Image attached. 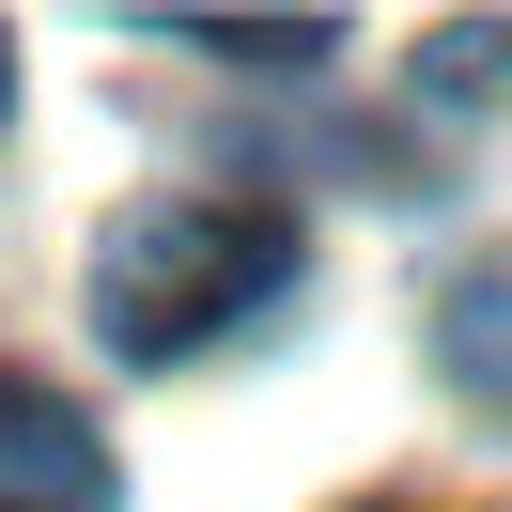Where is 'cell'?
I'll list each match as a JSON object with an SVG mask.
<instances>
[{
  "mask_svg": "<svg viewBox=\"0 0 512 512\" xmlns=\"http://www.w3.org/2000/svg\"><path fill=\"white\" fill-rule=\"evenodd\" d=\"M0 512H109V450L63 404H0Z\"/></svg>",
  "mask_w": 512,
  "mask_h": 512,
  "instance_id": "7a4b0ae2",
  "label": "cell"
},
{
  "mask_svg": "<svg viewBox=\"0 0 512 512\" xmlns=\"http://www.w3.org/2000/svg\"><path fill=\"white\" fill-rule=\"evenodd\" d=\"M373 512H404V497H373Z\"/></svg>",
  "mask_w": 512,
  "mask_h": 512,
  "instance_id": "8992f818",
  "label": "cell"
},
{
  "mask_svg": "<svg viewBox=\"0 0 512 512\" xmlns=\"http://www.w3.org/2000/svg\"><path fill=\"white\" fill-rule=\"evenodd\" d=\"M0 109H16V47H0Z\"/></svg>",
  "mask_w": 512,
  "mask_h": 512,
  "instance_id": "5b68a950",
  "label": "cell"
},
{
  "mask_svg": "<svg viewBox=\"0 0 512 512\" xmlns=\"http://www.w3.org/2000/svg\"><path fill=\"white\" fill-rule=\"evenodd\" d=\"M435 373L466 388L481 419H512V264H466L435 295Z\"/></svg>",
  "mask_w": 512,
  "mask_h": 512,
  "instance_id": "3957f363",
  "label": "cell"
},
{
  "mask_svg": "<svg viewBox=\"0 0 512 512\" xmlns=\"http://www.w3.org/2000/svg\"><path fill=\"white\" fill-rule=\"evenodd\" d=\"M171 32H187V47H233V63H264V78H295V63H326V47H342L326 16H295V32H249V16H171Z\"/></svg>",
  "mask_w": 512,
  "mask_h": 512,
  "instance_id": "277c9868",
  "label": "cell"
},
{
  "mask_svg": "<svg viewBox=\"0 0 512 512\" xmlns=\"http://www.w3.org/2000/svg\"><path fill=\"white\" fill-rule=\"evenodd\" d=\"M280 295H295V218L249 202V187H156V202H125V218L94 233V326L140 373L233 342V326L280 311Z\"/></svg>",
  "mask_w": 512,
  "mask_h": 512,
  "instance_id": "6da1fadb",
  "label": "cell"
}]
</instances>
